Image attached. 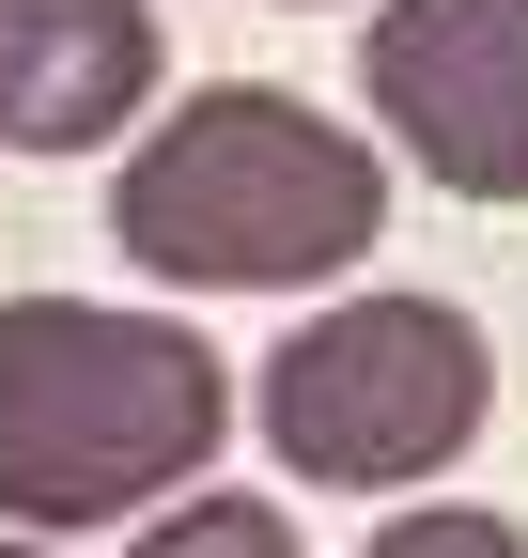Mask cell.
Returning a JSON list of instances; mask_svg holds the SVG:
<instances>
[{
  "label": "cell",
  "instance_id": "obj_5",
  "mask_svg": "<svg viewBox=\"0 0 528 558\" xmlns=\"http://www.w3.org/2000/svg\"><path fill=\"white\" fill-rule=\"evenodd\" d=\"M156 0H0V156H109L124 124H156Z\"/></svg>",
  "mask_w": 528,
  "mask_h": 558
},
{
  "label": "cell",
  "instance_id": "obj_4",
  "mask_svg": "<svg viewBox=\"0 0 528 558\" xmlns=\"http://www.w3.org/2000/svg\"><path fill=\"white\" fill-rule=\"evenodd\" d=\"M358 94L451 202H528V0H373Z\"/></svg>",
  "mask_w": 528,
  "mask_h": 558
},
{
  "label": "cell",
  "instance_id": "obj_1",
  "mask_svg": "<svg viewBox=\"0 0 528 558\" xmlns=\"http://www.w3.org/2000/svg\"><path fill=\"white\" fill-rule=\"evenodd\" d=\"M109 248L171 295H326L388 248V156L280 78H218L124 140Z\"/></svg>",
  "mask_w": 528,
  "mask_h": 558
},
{
  "label": "cell",
  "instance_id": "obj_6",
  "mask_svg": "<svg viewBox=\"0 0 528 558\" xmlns=\"http://www.w3.org/2000/svg\"><path fill=\"white\" fill-rule=\"evenodd\" d=\"M124 558H311V543H296L280 497H203V481H187V497H156L124 527Z\"/></svg>",
  "mask_w": 528,
  "mask_h": 558
},
{
  "label": "cell",
  "instance_id": "obj_2",
  "mask_svg": "<svg viewBox=\"0 0 528 558\" xmlns=\"http://www.w3.org/2000/svg\"><path fill=\"white\" fill-rule=\"evenodd\" d=\"M233 450V357L187 311L0 295V527H141Z\"/></svg>",
  "mask_w": 528,
  "mask_h": 558
},
{
  "label": "cell",
  "instance_id": "obj_3",
  "mask_svg": "<svg viewBox=\"0 0 528 558\" xmlns=\"http://www.w3.org/2000/svg\"><path fill=\"white\" fill-rule=\"evenodd\" d=\"M249 418L311 497H420L482 450L497 418V341L451 295H326L311 326H280V357L249 373Z\"/></svg>",
  "mask_w": 528,
  "mask_h": 558
},
{
  "label": "cell",
  "instance_id": "obj_8",
  "mask_svg": "<svg viewBox=\"0 0 528 558\" xmlns=\"http://www.w3.org/2000/svg\"><path fill=\"white\" fill-rule=\"evenodd\" d=\"M0 558H62V543H47V527H0Z\"/></svg>",
  "mask_w": 528,
  "mask_h": 558
},
{
  "label": "cell",
  "instance_id": "obj_7",
  "mask_svg": "<svg viewBox=\"0 0 528 558\" xmlns=\"http://www.w3.org/2000/svg\"><path fill=\"white\" fill-rule=\"evenodd\" d=\"M358 558H528V527H513V512H482V497H405Z\"/></svg>",
  "mask_w": 528,
  "mask_h": 558
}]
</instances>
